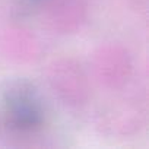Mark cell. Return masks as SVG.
I'll return each instance as SVG.
<instances>
[{"mask_svg":"<svg viewBox=\"0 0 149 149\" xmlns=\"http://www.w3.org/2000/svg\"><path fill=\"white\" fill-rule=\"evenodd\" d=\"M47 120L42 97L25 81L9 84L0 94V124L16 134L38 132Z\"/></svg>","mask_w":149,"mask_h":149,"instance_id":"6da1fadb","label":"cell"}]
</instances>
